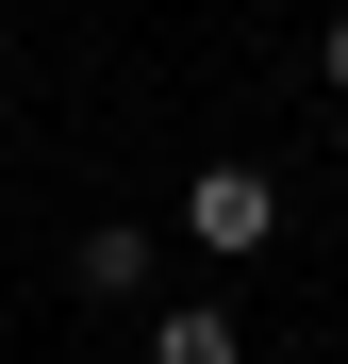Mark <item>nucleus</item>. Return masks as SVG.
Segmentation results:
<instances>
[{
  "instance_id": "1",
  "label": "nucleus",
  "mask_w": 348,
  "mask_h": 364,
  "mask_svg": "<svg viewBox=\"0 0 348 364\" xmlns=\"http://www.w3.org/2000/svg\"><path fill=\"white\" fill-rule=\"evenodd\" d=\"M183 232H199L216 265H249V249H282V182H265V166H199V182H183Z\"/></svg>"
},
{
  "instance_id": "3",
  "label": "nucleus",
  "mask_w": 348,
  "mask_h": 364,
  "mask_svg": "<svg viewBox=\"0 0 348 364\" xmlns=\"http://www.w3.org/2000/svg\"><path fill=\"white\" fill-rule=\"evenodd\" d=\"M149 364H232V315H216V298H183V315L149 331Z\"/></svg>"
},
{
  "instance_id": "4",
  "label": "nucleus",
  "mask_w": 348,
  "mask_h": 364,
  "mask_svg": "<svg viewBox=\"0 0 348 364\" xmlns=\"http://www.w3.org/2000/svg\"><path fill=\"white\" fill-rule=\"evenodd\" d=\"M315 83H332V100H348V17H332V33H315Z\"/></svg>"
},
{
  "instance_id": "2",
  "label": "nucleus",
  "mask_w": 348,
  "mask_h": 364,
  "mask_svg": "<svg viewBox=\"0 0 348 364\" xmlns=\"http://www.w3.org/2000/svg\"><path fill=\"white\" fill-rule=\"evenodd\" d=\"M67 298H100V315H133V298H149V232H133V215H100L83 249H67Z\"/></svg>"
}]
</instances>
